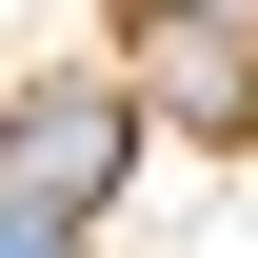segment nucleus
I'll list each match as a JSON object with an SVG mask.
<instances>
[{
	"label": "nucleus",
	"instance_id": "f257e3e1",
	"mask_svg": "<svg viewBox=\"0 0 258 258\" xmlns=\"http://www.w3.org/2000/svg\"><path fill=\"white\" fill-rule=\"evenodd\" d=\"M119 159H139V99L119 80H40L20 119H0V199H60V219H99Z\"/></svg>",
	"mask_w": 258,
	"mask_h": 258
},
{
	"label": "nucleus",
	"instance_id": "f03ea898",
	"mask_svg": "<svg viewBox=\"0 0 258 258\" xmlns=\"http://www.w3.org/2000/svg\"><path fill=\"white\" fill-rule=\"evenodd\" d=\"M139 80H159L179 119H258V60H238V20H199V0H139Z\"/></svg>",
	"mask_w": 258,
	"mask_h": 258
},
{
	"label": "nucleus",
	"instance_id": "7ed1b4c3",
	"mask_svg": "<svg viewBox=\"0 0 258 258\" xmlns=\"http://www.w3.org/2000/svg\"><path fill=\"white\" fill-rule=\"evenodd\" d=\"M80 219H60V199H0V258H60Z\"/></svg>",
	"mask_w": 258,
	"mask_h": 258
},
{
	"label": "nucleus",
	"instance_id": "20e7f679",
	"mask_svg": "<svg viewBox=\"0 0 258 258\" xmlns=\"http://www.w3.org/2000/svg\"><path fill=\"white\" fill-rule=\"evenodd\" d=\"M199 20H258V0H199Z\"/></svg>",
	"mask_w": 258,
	"mask_h": 258
}]
</instances>
